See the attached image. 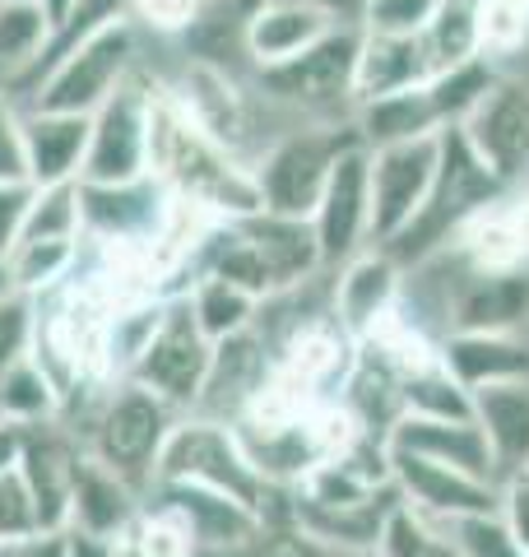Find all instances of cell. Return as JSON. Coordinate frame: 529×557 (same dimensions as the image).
Returning <instances> with one entry per match:
<instances>
[{
    "mask_svg": "<svg viewBox=\"0 0 529 557\" xmlns=\"http://www.w3.org/2000/svg\"><path fill=\"white\" fill-rule=\"evenodd\" d=\"M385 450H404V456H422V460H436V465H455L465 474H479V479H497V465H492V450L483 442V432L473 418L455 423V418H422V413H404L399 423L391 428L385 437Z\"/></svg>",
    "mask_w": 529,
    "mask_h": 557,
    "instance_id": "cb8c5ba5",
    "label": "cell"
},
{
    "mask_svg": "<svg viewBox=\"0 0 529 557\" xmlns=\"http://www.w3.org/2000/svg\"><path fill=\"white\" fill-rule=\"evenodd\" d=\"M422 51H428L432 70L451 65H465L473 57H483L479 51V20H473V0H441L436 20L422 28Z\"/></svg>",
    "mask_w": 529,
    "mask_h": 557,
    "instance_id": "e575fe53",
    "label": "cell"
},
{
    "mask_svg": "<svg viewBox=\"0 0 529 557\" xmlns=\"http://www.w3.org/2000/svg\"><path fill=\"white\" fill-rule=\"evenodd\" d=\"M149 98L153 75L145 65L88 116V153L79 182H135L149 172Z\"/></svg>",
    "mask_w": 529,
    "mask_h": 557,
    "instance_id": "ba28073f",
    "label": "cell"
},
{
    "mask_svg": "<svg viewBox=\"0 0 529 557\" xmlns=\"http://www.w3.org/2000/svg\"><path fill=\"white\" fill-rule=\"evenodd\" d=\"M38 534V516H33L28 487L20 479V469L0 474V544H24Z\"/></svg>",
    "mask_w": 529,
    "mask_h": 557,
    "instance_id": "f6af8a7d",
    "label": "cell"
},
{
    "mask_svg": "<svg viewBox=\"0 0 529 557\" xmlns=\"http://www.w3.org/2000/svg\"><path fill=\"white\" fill-rule=\"evenodd\" d=\"M145 502L153 507H168L186 520L190 539H196V553H227V548H242L251 534H260L264 516H256L251 507L242 502L214 493V487H196V483H168V479H153L145 487Z\"/></svg>",
    "mask_w": 529,
    "mask_h": 557,
    "instance_id": "ac0fdd59",
    "label": "cell"
},
{
    "mask_svg": "<svg viewBox=\"0 0 529 557\" xmlns=\"http://www.w3.org/2000/svg\"><path fill=\"white\" fill-rule=\"evenodd\" d=\"M79 460H84V446L75 442V432L61 418L24 428L20 479L28 487L33 516H38V534H61L70 525V487H75Z\"/></svg>",
    "mask_w": 529,
    "mask_h": 557,
    "instance_id": "4fadbf2b",
    "label": "cell"
},
{
    "mask_svg": "<svg viewBox=\"0 0 529 557\" xmlns=\"http://www.w3.org/2000/svg\"><path fill=\"white\" fill-rule=\"evenodd\" d=\"M441 368L473 395L483 386L529 381V339L525 335H492V330H451L436 344Z\"/></svg>",
    "mask_w": 529,
    "mask_h": 557,
    "instance_id": "d4e9b609",
    "label": "cell"
},
{
    "mask_svg": "<svg viewBox=\"0 0 529 557\" xmlns=\"http://www.w3.org/2000/svg\"><path fill=\"white\" fill-rule=\"evenodd\" d=\"M465 270H483V274H506V270H529V196H516L483 205L479 214H469L460 223V233L446 247Z\"/></svg>",
    "mask_w": 529,
    "mask_h": 557,
    "instance_id": "e0dca14e",
    "label": "cell"
},
{
    "mask_svg": "<svg viewBox=\"0 0 529 557\" xmlns=\"http://www.w3.org/2000/svg\"><path fill=\"white\" fill-rule=\"evenodd\" d=\"M33 335H38V302L24 293L0 298V376L33 354Z\"/></svg>",
    "mask_w": 529,
    "mask_h": 557,
    "instance_id": "7bdbcfd3",
    "label": "cell"
},
{
    "mask_svg": "<svg viewBox=\"0 0 529 557\" xmlns=\"http://www.w3.org/2000/svg\"><path fill=\"white\" fill-rule=\"evenodd\" d=\"M33 205V182H0V256L14 251L24 237V219Z\"/></svg>",
    "mask_w": 529,
    "mask_h": 557,
    "instance_id": "c3c4849f",
    "label": "cell"
},
{
    "mask_svg": "<svg viewBox=\"0 0 529 557\" xmlns=\"http://www.w3.org/2000/svg\"><path fill=\"white\" fill-rule=\"evenodd\" d=\"M182 298H186L190 317H196V325L205 330L209 344H219L227 335H242V330H251L256 317H260L256 293H246L242 284H227V278H219V274H196Z\"/></svg>",
    "mask_w": 529,
    "mask_h": 557,
    "instance_id": "1f68e13d",
    "label": "cell"
},
{
    "mask_svg": "<svg viewBox=\"0 0 529 557\" xmlns=\"http://www.w3.org/2000/svg\"><path fill=\"white\" fill-rule=\"evenodd\" d=\"M307 5H321V10H330L340 24H358V20H362V5H367V0H307Z\"/></svg>",
    "mask_w": 529,
    "mask_h": 557,
    "instance_id": "f5cc1de1",
    "label": "cell"
},
{
    "mask_svg": "<svg viewBox=\"0 0 529 557\" xmlns=\"http://www.w3.org/2000/svg\"><path fill=\"white\" fill-rule=\"evenodd\" d=\"M209 358H214V344L205 339V330L196 325V317H190L186 298H172L163 325L153 330L149 348L135 358L126 381L153 391L176 413H196L205 376H209Z\"/></svg>",
    "mask_w": 529,
    "mask_h": 557,
    "instance_id": "9c48e42d",
    "label": "cell"
},
{
    "mask_svg": "<svg viewBox=\"0 0 529 557\" xmlns=\"http://www.w3.org/2000/svg\"><path fill=\"white\" fill-rule=\"evenodd\" d=\"M441 534L451 539L455 557H525L520 544L510 539L506 520L492 511V516H465V520H451L441 525Z\"/></svg>",
    "mask_w": 529,
    "mask_h": 557,
    "instance_id": "60d3db41",
    "label": "cell"
},
{
    "mask_svg": "<svg viewBox=\"0 0 529 557\" xmlns=\"http://www.w3.org/2000/svg\"><path fill=\"white\" fill-rule=\"evenodd\" d=\"M473 423L497 465V479L529 469V381H506V386L473 391Z\"/></svg>",
    "mask_w": 529,
    "mask_h": 557,
    "instance_id": "f1b7e54d",
    "label": "cell"
},
{
    "mask_svg": "<svg viewBox=\"0 0 529 557\" xmlns=\"http://www.w3.org/2000/svg\"><path fill=\"white\" fill-rule=\"evenodd\" d=\"M10 284L24 298H42V293L61 288L79 265V237H24L14 242V251L5 256Z\"/></svg>",
    "mask_w": 529,
    "mask_h": 557,
    "instance_id": "d6a6232c",
    "label": "cell"
},
{
    "mask_svg": "<svg viewBox=\"0 0 529 557\" xmlns=\"http://www.w3.org/2000/svg\"><path fill=\"white\" fill-rule=\"evenodd\" d=\"M441 0H367L362 33H385V38H422V28L436 20Z\"/></svg>",
    "mask_w": 529,
    "mask_h": 557,
    "instance_id": "b9f144b4",
    "label": "cell"
},
{
    "mask_svg": "<svg viewBox=\"0 0 529 557\" xmlns=\"http://www.w3.org/2000/svg\"><path fill=\"white\" fill-rule=\"evenodd\" d=\"M24 149H28L33 186L79 182L84 153H88V116L24 108Z\"/></svg>",
    "mask_w": 529,
    "mask_h": 557,
    "instance_id": "83f0119b",
    "label": "cell"
},
{
    "mask_svg": "<svg viewBox=\"0 0 529 557\" xmlns=\"http://www.w3.org/2000/svg\"><path fill=\"white\" fill-rule=\"evenodd\" d=\"M372 153V247L395 242L418 219L436 177V139L385 145Z\"/></svg>",
    "mask_w": 529,
    "mask_h": 557,
    "instance_id": "5bb4252c",
    "label": "cell"
},
{
    "mask_svg": "<svg viewBox=\"0 0 529 557\" xmlns=\"http://www.w3.org/2000/svg\"><path fill=\"white\" fill-rule=\"evenodd\" d=\"M404 413L455 418V423H465V418H473V395L441 368V358H436V362L418 368L409 381H404Z\"/></svg>",
    "mask_w": 529,
    "mask_h": 557,
    "instance_id": "d590c367",
    "label": "cell"
},
{
    "mask_svg": "<svg viewBox=\"0 0 529 557\" xmlns=\"http://www.w3.org/2000/svg\"><path fill=\"white\" fill-rule=\"evenodd\" d=\"M358 51L362 28L334 24L303 57L256 70V89L264 102L303 112L307 121H353L358 112Z\"/></svg>",
    "mask_w": 529,
    "mask_h": 557,
    "instance_id": "5b68a950",
    "label": "cell"
},
{
    "mask_svg": "<svg viewBox=\"0 0 529 557\" xmlns=\"http://www.w3.org/2000/svg\"><path fill=\"white\" fill-rule=\"evenodd\" d=\"M51 47V24L33 0H0V94L20 102Z\"/></svg>",
    "mask_w": 529,
    "mask_h": 557,
    "instance_id": "f546056e",
    "label": "cell"
},
{
    "mask_svg": "<svg viewBox=\"0 0 529 557\" xmlns=\"http://www.w3.org/2000/svg\"><path fill=\"white\" fill-rule=\"evenodd\" d=\"M24 237H79V182L33 186Z\"/></svg>",
    "mask_w": 529,
    "mask_h": 557,
    "instance_id": "f35d334b",
    "label": "cell"
},
{
    "mask_svg": "<svg viewBox=\"0 0 529 557\" xmlns=\"http://www.w3.org/2000/svg\"><path fill=\"white\" fill-rule=\"evenodd\" d=\"M172 196L158 177L135 182H79V242L98 247H153Z\"/></svg>",
    "mask_w": 529,
    "mask_h": 557,
    "instance_id": "8fae6325",
    "label": "cell"
},
{
    "mask_svg": "<svg viewBox=\"0 0 529 557\" xmlns=\"http://www.w3.org/2000/svg\"><path fill=\"white\" fill-rule=\"evenodd\" d=\"M126 544L139 553V557H196V539H190L186 520L168 511V507H153L145 502L135 516V525L126 534Z\"/></svg>",
    "mask_w": 529,
    "mask_h": 557,
    "instance_id": "74e56055",
    "label": "cell"
},
{
    "mask_svg": "<svg viewBox=\"0 0 529 557\" xmlns=\"http://www.w3.org/2000/svg\"><path fill=\"white\" fill-rule=\"evenodd\" d=\"M242 237L256 247L260 265L270 270L274 293L303 288L311 278H321V242H316L311 219H293V214H274V209H251L237 219Z\"/></svg>",
    "mask_w": 529,
    "mask_h": 557,
    "instance_id": "ffe728a7",
    "label": "cell"
},
{
    "mask_svg": "<svg viewBox=\"0 0 529 557\" xmlns=\"http://www.w3.org/2000/svg\"><path fill=\"white\" fill-rule=\"evenodd\" d=\"M139 38H145V33H139L131 20H121L112 28L94 33V38L75 42L42 70V79L33 84L20 108L94 116L139 70Z\"/></svg>",
    "mask_w": 529,
    "mask_h": 557,
    "instance_id": "52a82bcc",
    "label": "cell"
},
{
    "mask_svg": "<svg viewBox=\"0 0 529 557\" xmlns=\"http://www.w3.org/2000/svg\"><path fill=\"white\" fill-rule=\"evenodd\" d=\"M20 442H24V428L0 423V474H10V469H20Z\"/></svg>",
    "mask_w": 529,
    "mask_h": 557,
    "instance_id": "f907efd6",
    "label": "cell"
},
{
    "mask_svg": "<svg viewBox=\"0 0 529 557\" xmlns=\"http://www.w3.org/2000/svg\"><path fill=\"white\" fill-rule=\"evenodd\" d=\"M479 20V51L488 61L510 57L529 42V0H473Z\"/></svg>",
    "mask_w": 529,
    "mask_h": 557,
    "instance_id": "8d00e7d4",
    "label": "cell"
},
{
    "mask_svg": "<svg viewBox=\"0 0 529 557\" xmlns=\"http://www.w3.org/2000/svg\"><path fill=\"white\" fill-rule=\"evenodd\" d=\"M353 131H358V139L367 149H385V145H414V139H436L441 131H451V116L441 108V98L428 79V84H414V89H404V94L358 102Z\"/></svg>",
    "mask_w": 529,
    "mask_h": 557,
    "instance_id": "484cf974",
    "label": "cell"
},
{
    "mask_svg": "<svg viewBox=\"0 0 529 557\" xmlns=\"http://www.w3.org/2000/svg\"><path fill=\"white\" fill-rule=\"evenodd\" d=\"M47 418H61V391L42 362L28 354L0 376V423L28 428V423H47Z\"/></svg>",
    "mask_w": 529,
    "mask_h": 557,
    "instance_id": "836d02e7",
    "label": "cell"
},
{
    "mask_svg": "<svg viewBox=\"0 0 529 557\" xmlns=\"http://www.w3.org/2000/svg\"><path fill=\"white\" fill-rule=\"evenodd\" d=\"M20 557H65V530L61 534H33V539H24Z\"/></svg>",
    "mask_w": 529,
    "mask_h": 557,
    "instance_id": "816d5d0a",
    "label": "cell"
},
{
    "mask_svg": "<svg viewBox=\"0 0 529 557\" xmlns=\"http://www.w3.org/2000/svg\"><path fill=\"white\" fill-rule=\"evenodd\" d=\"M182 418L186 413L163 405L153 391L135 386V381H112L94 399H84L79 409L61 413V423L75 432L84 456H94L98 465H108L112 474L145 493L158 479V456H163L172 428Z\"/></svg>",
    "mask_w": 529,
    "mask_h": 557,
    "instance_id": "7a4b0ae2",
    "label": "cell"
},
{
    "mask_svg": "<svg viewBox=\"0 0 529 557\" xmlns=\"http://www.w3.org/2000/svg\"><path fill=\"white\" fill-rule=\"evenodd\" d=\"M0 182H28L24 108L10 94H0Z\"/></svg>",
    "mask_w": 529,
    "mask_h": 557,
    "instance_id": "bcb514c9",
    "label": "cell"
},
{
    "mask_svg": "<svg viewBox=\"0 0 529 557\" xmlns=\"http://www.w3.org/2000/svg\"><path fill=\"white\" fill-rule=\"evenodd\" d=\"M460 131L473 145V153H479L506 186L529 177V89L525 84L497 79Z\"/></svg>",
    "mask_w": 529,
    "mask_h": 557,
    "instance_id": "2e32d148",
    "label": "cell"
},
{
    "mask_svg": "<svg viewBox=\"0 0 529 557\" xmlns=\"http://www.w3.org/2000/svg\"><path fill=\"white\" fill-rule=\"evenodd\" d=\"M0 557H20V544H0Z\"/></svg>",
    "mask_w": 529,
    "mask_h": 557,
    "instance_id": "6f0895ef",
    "label": "cell"
},
{
    "mask_svg": "<svg viewBox=\"0 0 529 557\" xmlns=\"http://www.w3.org/2000/svg\"><path fill=\"white\" fill-rule=\"evenodd\" d=\"M33 5H38V10L47 14V24H51V38H57V33H61V24H65V14H70V5H75V0H33Z\"/></svg>",
    "mask_w": 529,
    "mask_h": 557,
    "instance_id": "db71d44e",
    "label": "cell"
},
{
    "mask_svg": "<svg viewBox=\"0 0 529 557\" xmlns=\"http://www.w3.org/2000/svg\"><path fill=\"white\" fill-rule=\"evenodd\" d=\"M436 75L422 38H385V33H362L358 51V102H372L385 94H404L414 84H428Z\"/></svg>",
    "mask_w": 529,
    "mask_h": 557,
    "instance_id": "4dcf8cb0",
    "label": "cell"
},
{
    "mask_svg": "<svg viewBox=\"0 0 529 557\" xmlns=\"http://www.w3.org/2000/svg\"><path fill=\"white\" fill-rule=\"evenodd\" d=\"M121 20H131V0H75V5H70V14H65V24H61V33L51 38L42 65H38V79H42V70L61 57V51H70L75 42L94 38V33L112 28V24H121ZM38 79H33V84H38ZM24 98H28V94H24ZM24 98H20V102H24Z\"/></svg>",
    "mask_w": 529,
    "mask_h": 557,
    "instance_id": "ab89813d",
    "label": "cell"
},
{
    "mask_svg": "<svg viewBox=\"0 0 529 557\" xmlns=\"http://www.w3.org/2000/svg\"><path fill=\"white\" fill-rule=\"evenodd\" d=\"M353 145H362L358 131H353V121H307V126L274 135L251 159L260 209L311 219V209L321 200L334 163H340Z\"/></svg>",
    "mask_w": 529,
    "mask_h": 557,
    "instance_id": "8992f818",
    "label": "cell"
},
{
    "mask_svg": "<svg viewBox=\"0 0 529 557\" xmlns=\"http://www.w3.org/2000/svg\"><path fill=\"white\" fill-rule=\"evenodd\" d=\"M112 557H139V553H135V548L126 544V539H121V544H116V553H112Z\"/></svg>",
    "mask_w": 529,
    "mask_h": 557,
    "instance_id": "9f6ffc18",
    "label": "cell"
},
{
    "mask_svg": "<svg viewBox=\"0 0 529 557\" xmlns=\"http://www.w3.org/2000/svg\"><path fill=\"white\" fill-rule=\"evenodd\" d=\"M391 483L404 507H414L422 520L432 525H451V520L465 516H492L502 497V483L465 474L455 465H436L422 456H404V450H391Z\"/></svg>",
    "mask_w": 529,
    "mask_h": 557,
    "instance_id": "7c38bea8",
    "label": "cell"
},
{
    "mask_svg": "<svg viewBox=\"0 0 529 557\" xmlns=\"http://www.w3.org/2000/svg\"><path fill=\"white\" fill-rule=\"evenodd\" d=\"M270 362H274V348H270V339H264L260 325L219 339L214 358H209V376H205L196 413L219 418V423H237L246 399H251L260 391V381L270 376Z\"/></svg>",
    "mask_w": 529,
    "mask_h": 557,
    "instance_id": "d6986e66",
    "label": "cell"
},
{
    "mask_svg": "<svg viewBox=\"0 0 529 557\" xmlns=\"http://www.w3.org/2000/svg\"><path fill=\"white\" fill-rule=\"evenodd\" d=\"M334 24L340 20H334L330 10L307 5V0H260V10L251 14V24H246V61L256 70L284 65L321 42Z\"/></svg>",
    "mask_w": 529,
    "mask_h": 557,
    "instance_id": "4316f807",
    "label": "cell"
},
{
    "mask_svg": "<svg viewBox=\"0 0 529 557\" xmlns=\"http://www.w3.org/2000/svg\"><path fill=\"white\" fill-rule=\"evenodd\" d=\"M172 89L182 94V102L196 112V121L209 135L223 139L227 149L246 159V135H251V98H246V89L237 84L233 70L209 65V61H186L182 79H176ZM246 163H251V159H246Z\"/></svg>",
    "mask_w": 529,
    "mask_h": 557,
    "instance_id": "603a6c76",
    "label": "cell"
},
{
    "mask_svg": "<svg viewBox=\"0 0 529 557\" xmlns=\"http://www.w3.org/2000/svg\"><path fill=\"white\" fill-rule=\"evenodd\" d=\"M116 544H108V539H88V534H70L65 530V557H112Z\"/></svg>",
    "mask_w": 529,
    "mask_h": 557,
    "instance_id": "681fc988",
    "label": "cell"
},
{
    "mask_svg": "<svg viewBox=\"0 0 529 557\" xmlns=\"http://www.w3.org/2000/svg\"><path fill=\"white\" fill-rule=\"evenodd\" d=\"M149 177L168 196L209 209L214 219H242L260 209L251 163L209 135L172 84L153 79L149 98Z\"/></svg>",
    "mask_w": 529,
    "mask_h": 557,
    "instance_id": "6da1fadb",
    "label": "cell"
},
{
    "mask_svg": "<svg viewBox=\"0 0 529 557\" xmlns=\"http://www.w3.org/2000/svg\"><path fill=\"white\" fill-rule=\"evenodd\" d=\"M334 557H377V553H334Z\"/></svg>",
    "mask_w": 529,
    "mask_h": 557,
    "instance_id": "680465c9",
    "label": "cell"
},
{
    "mask_svg": "<svg viewBox=\"0 0 529 557\" xmlns=\"http://www.w3.org/2000/svg\"><path fill=\"white\" fill-rule=\"evenodd\" d=\"M14 284H10V265H5V256H0V298H10Z\"/></svg>",
    "mask_w": 529,
    "mask_h": 557,
    "instance_id": "11a10c76",
    "label": "cell"
},
{
    "mask_svg": "<svg viewBox=\"0 0 529 557\" xmlns=\"http://www.w3.org/2000/svg\"><path fill=\"white\" fill-rule=\"evenodd\" d=\"M520 190H525V196H529V177H525V186H520Z\"/></svg>",
    "mask_w": 529,
    "mask_h": 557,
    "instance_id": "91938a15",
    "label": "cell"
},
{
    "mask_svg": "<svg viewBox=\"0 0 529 557\" xmlns=\"http://www.w3.org/2000/svg\"><path fill=\"white\" fill-rule=\"evenodd\" d=\"M529 325V270L483 274L465 270L451 288V330H492V335H520Z\"/></svg>",
    "mask_w": 529,
    "mask_h": 557,
    "instance_id": "7402d4cb",
    "label": "cell"
},
{
    "mask_svg": "<svg viewBox=\"0 0 529 557\" xmlns=\"http://www.w3.org/2000/svg\"><path fill=\"white\" fill-rule=\"evenodd\" d=\"M145 493L121 474H112L108 465H98L94 456H84L75 469V487H70V534H88V539H108L121 544L131 534Z\"/></svg>",
    "mask_w": 529,
    "mask_h": 557,
    "instance_id": "44dd1931",
    "label": "cell"
},
{
    "mask_svg": "<svg viewBox=\"0 0 529 557\" xmlns=\"http://www.w3.org/2000/svg\"><path fill=\"white\" fill-rule=\"evenodd\" d=\"M497 516L506 520L510 539H516L520 553L529 557V469H516V474H506V479H502Z\"/></svg>",
    "mask_w": 529,
    "mask_h": 557,
    "instance_id": "7dc6e473",
    "label": "cell"
},
{
    "mask_svg": "<svg viewBox=\"0 0 529 557\" xmlns=\"http://www.w3.org/2000/svg\"><path fill=\"white\" fill-rule=\"evenodd\" d=\"M311 228L321 242L325 274L372 247V153H367V145H353L334 163L321 200L311 209Z\"/></svg>",
    "mask_w": 529,
    "mask_h": 557,
    "instance_id": "30bf717a",
    "label": "cell"
},
{
    "mask_svg": "<svg viewBox=\"0 0 529 557\" xmlns=\"http://www.w3.org/2000/svg\"><path fill=\"white\" fill-rule=\"evenodd\" d=\"M196 14H200V0H131V24L168 42L182 38L196 24Z\"/></svg>",
    "mask_w": 529,
    "mask_h": 557,
    "instance_id": "ee69618b",
    "label": "cell"
},
{
    "mask_svg": "<svg viewBox=\"0 0 529 557\" xmlns=\"http://www.w3.org/2000/svg\"><path fill=\"white\" fill-rule=\"evenodd\" d=\"M506 190L510 186L473 153V145L465 139L460 126L441 131L436 135V177H432L428 200H422L418 219L409 228H404L395 242H385L381 251H391L399 265H422V260H432L451 247V237L460 233V223L469 214H479L483 205L502 200Z\"/></svg>",
    "mask_w": 529,
    "mask_h": 557,
    "instance_id": "3957f363",
    "label": "cell"
},
{
    "mask_svg": "<svg viewBox=\"0 0 529 557\" xmlns=\"http://www.w3.org/2000/svg\"><path fill=\"white\" fill-rule=\"evenodd\" d=\"M399 307H404V265L391 251L367 247L330 274V311L353 339H367Z\"/></svg>",
    "mask_w": 529,
    "mask_h": 557,
    "instance_id": "9a60e30c",
    "label": "cell"
},
{
    "mask_svg": "<svg viewBox=\"0 0 529 557\" xmlns=\"http://www.w3.org/2000/svg\"><path fill=\"white\" fill-rule=\"evenodd\" d=\"M158 479L214 487V493L242 502V507H251L264 520L288 516V493H279V487H270L256 474V465L246 460L233 423H219V418L186 413L172 428L163 456H158Z\"/></svg>",
    "mask_w": 529,
    "mask_h": 557,
    "instance_id": "277c9868",
    "label": "cell"
}]
</instances>
